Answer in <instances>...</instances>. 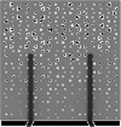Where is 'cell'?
<instances>
[{
  "mask_svg": "<svg viewBox=\"0 0 121 127\" xmlns=\"http://www.w3.org/2000/svg\"><path fill=\"white\" fill-rule=\"evenodd\" d=\"M1 24H2V27H10L12 24L11 17H2L1 18Z\"/></svg>",
  "mask_w": 121,
  "mask_h": 127,
  "instance_id": "1",
  "label": "cell"
},
{
  "mask_svg": "<svg viewBox=\"0 0 121 127\" xmlns=\"http://www.w3.org/2000/svg\"><path fill=\"white\" fill-rule=\"evenodd\" d=\"M73 20L75 21V22H79V23H80L81 20H82L81 11H75V13H74V16H73Z\"/></svg>",
  "mask_w": 121,
  "mask_h": 127,
  "instance_id": "2",
  "label": "cell"
}]
</instances>
